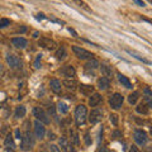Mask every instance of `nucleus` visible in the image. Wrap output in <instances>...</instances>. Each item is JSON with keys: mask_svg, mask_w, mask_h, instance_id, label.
<instances>
[{"mask_svg": "<svg viewBox=\"0 0 152 152\" xmlns=\"http://www.w3.org/2000/svg\"><path fill=\"white\" fill-rule=\"evenodd\" d=\"M22 145H20V148L23 151H29L33 148L34 146V137L32 136V133L29 129H27L24 132V134H22Z\"/></svg>", "mask_w": 152, "mask_h": 152, "instance_id": "obj_1", "label": "nucleus"}, {"mask_svg": "<svg viewBox=\"0 0 152 152\" xmlns=\"http://www.w3.org/2000/svg\"><path fill=\"white\" fill-rule=\"evenodd\" d=\"M86 117H88V109L85 105H77L76 107V110H75V119H76V123L79 126H81L85 123L86 121Z\"/></svg>", "mask_w": 152, "mask_h": 152, "instance_id": "obj_2", "label": "nucleus"}, {"mask_svg": "<svg viewBox=\"0 0 152 152\" xmlns=\"http://www.w3.org/2000/svg\"><path fill=\"white\" fill-rule=\"evenodd\" d=\"M33 115H34L36 119L38 122H41L42 124H48V123H50L48 115H47V113L41 107H36L34 109H33Z\"/></svg>", "mask_w": 152, "mask_h": 152, "instance_id": "obj_3", "label": "nucleus"}, {"mask_svg": "<svg viewBox=\"0 0 152 152\" xmlns=\"http://www.w3.org/2000/svg\"><path fill=\"white\" fill-rule=\"evenodd\" d=\"M72 51L75 52V55L77 56L80 60H90V58H93V56H94L91 52H89L85 48H81V47H77V46H74Z\"/></svg>", "mask_w": 152, "mask_h": 152, "instance_id": "obj_4", "label": "nucleus"}, {"mask_svg": "<svg viewBox=\"0 0 152 152\" xmlns=\"http://www.w3.org/2000/svg\"><path fill=\"white\" fill-rule=\"evenodd\" d=\"M147 140H148V137H147V133L145 131H142V129L134 131V141L137 142V145L145 146L147 143Z\"/></svg>", "mask_w": 152, "mask_h": 152, "instance_id": "obj_5", "label": "nucleus"}, {"mask_svg": "<svg viewBox=\"0 0 152 152\" xmlns=\"http://www.w3.org/2000/svg\"><path fill=\"white\" fill-rule=\"evenodd\" d=\"M109 104L113 109H119L123 104V96L119 94V93H115L112 95V98L109 99Z\"/></svg>", "mask_w": 152, "mask_h": 152, "instance_id": "obj_6", "label": "nucleus"}, {"mask_svg": "<svg viewBox=\"0 0 152 152\" xmlns=\"http://www.w3.org/2000/svg\"><path fill=\"white\" fill-rule=\"evenodd\" d=\"M103 118V110L100 109H94V110L90 112V115H89V122L91 123V124H96L102 121Z\"/></svg>", "mask_w": 152, "mask_h": 152, "instance_id": "obj_7", "label": "nucleus"}, {"mask_svg": "<svg viewBox=\"0 0 152 152\" xmlns=\"http://www.w3.org/2000/svg\"><path fill=\"white\" fill-rule=\"evenodd\" d=\"M7 62L9 66H10V69H19L20 67V60L13 53L7 55Z\"/></svg>", "mask_w": 152, "mask_h": 152, "instance_id": "obj_8", "label": "nucleus"}, {"mask_svg": "<svg viewBox=\"0 0 152 152\" xmlns=\"http://www.w3.org/2000/svg\"><path fill=\"white\" fill-rule=\"evenodd\" d=\"M38 43H39L41 47H43V48H47V50H55L56 47H57V43H56L55 41L50 39V38H46V37H42Z\"/></svg>", "mask_w": 152, "mask_h": 152, "instance_id": "obj_9", "label": "nucleus"}, {"mask_svg": "<svg viewBox=\"0 0 152 152\" xmlns=\"http://www.w3.org/2000/svg\"><path fill=\"white\" fill-rule=\"evenodd\" d=\"M34 132H36V137L38 140H42L46 134V128L43 127V124H42L41 122L36 121L34 122Z\"/></svg>", "mask_w": 152, "mask_h": 152, "instance_id": "obj_10", "label": "nucleus"}, {"mask_svg": "<svg viewBox=\"0 0 152 152\" xmlns=\"http://www.w3.org/2000/svg\"><path fill=\"white\" fill-rule=\"evenodd\" d=\"M12 43H13V46H15L17 48H26L28 42L26 38H23V37H15L12 39Z\"/></svg>", "mask_w": 152, "mask_h": 152, "instance_id": "obj_11", "label": "nucleus"}, {"mask_svg": "<svg viewBox=\"0 0 152 152\" xmlns=\"http://www.w3.org/2000/svg\"><path fill=\"white\" fill-rule=\"evenodd\" d=\"M61 74H62L64 76H67V77H74L76 71H75V69L72 67V66L67 65V66H64V67L61 69Z\"/></svg>", "mask_w": 152, "mask_h": 152, "instance_id": "obj_12", "label": "nucleus"}, {"mask_svg": "<svg viewBox=\"0 0 152 152\" xmlns=\"http://www.w3.org/2000/svg\"><path fill=\"white\" fill-rule=\"evenodd\" d=\"M50 86H51V90L53 93H56V94H60L61 93V83H60V80L52 79L51 81H50Z\"/></svg>", "mask_w": 152, "mask_h": 152, "instance_id": "obj_13", "label": "nucleus"}, {"mask_svg": "<svg viewBox=\"0 0 152 152\" xmlns=\"http://www.w3.org/2000/svg\"><path fill=\"white\" fill-rule=\"evenodd\" d=\"M100 102H102V96L98 93H94L93 95H90V99H89L90 107H96Z\"/></svg>", "mask_w": 152, "mask_h": 152, "instance_id": "obj_14", "label": "nucleus"}, {"mask_svg": "<svg viewBox=\"0 0 152 152\" xmlns=\"http://www.w3.org/2000/svg\"><path fill=\"white\" fill-rule=\"evenodd\" d=\"M118 80H119V83H121L124 88H127V89H131V88H132V83L129 81V79H128L127 76L122 75V74H118Z\"/></svg>", "mask_w": 152, "mask_h": 152, "instance_id": "obj_15", "label": "nucleus"}, {"mask_svg": "<svg viewBox=\"0 0 152 152\" xmlns=\"http://www.w3.org/2000/svg\"><path fill=\"white\" fill-rule=\"evenodd\" d=\"M5 146H7V150L8 151H13L14 148H15V143H14V140H13V136L12 134H8L7 138H5Z\"/></svg>", "mask_w": 152, "mask_h": 152, "instance_id": "obj_16", "label": "nucleus"}, {"mask_svg": "<svg viewBox=\"0 0 152 152\" xmlns=\"http://www.w3.org/2000/svg\"><path fill=\"white\" fill-rule=\"evenodd\" d=\"M98 88L100 90H107L109 88V79L107 77H100L98 80Z\"/></svg>", "mask_w": 152, "mask_h": 152, "instance_id": "obj_17", "label": "nucleus"}, {"mask_svg": "<svg viewBox=\"0 0 152 152\" xmlns=\"http://www.w3.org/2000/svg\"><path fill=\"white\" fill-rule=\"evenodd\" d=\"M100 66V70H102V74L104 76H107V79L108 77H110L112 76V69H110V66H108V65H99Z\"/></svg>", "mask_w": 152, "mask_h": 152, "instance_id": "obj_18", "label": "nucleus"}, {"mask_svg": "<svg viewBox=\"0 0 152 152\" xmlns=\"http://www.w3.org/2000/svg\"><path fill=\"white\" fill-rule=\"evenodd\" d=\"M60 146H61V148H62L65 152H67L70 150V145H69V141L65 138V137H61L60 138Z\"/></svg>", "mask_w": 152, "mask_h": 152, "instance_id": "obj_19", "label": "nucleus"}, {"mask_svg": "<svg viewBox=\"0 0 152 152\" xmlns=\"http://www.w3.org/2000/svg\"><path fill=\"white\" fill-rule=\"evenodd\" d=\"M66 56H67V52H66L65 47H61V48L56 52V58L57 60H64Z\"/></svg>", "mask_w": 152, "mask_h": 152, "instance_id": "obj_20", "label": "nucleus"}, {"mask_svg": "<svg viewBox=\"0 0 152 152\" xmlns=\"http://www.w3.org/2000/svg\"><path fill=\"white\" fill-rule=\"evenodd\" d=\"M64 85H65V86L69 90H75V88H76V81H75V80L66 79L65 81H64Z\"/></svg>", "mask_w": 152, "mask_h": 152, "instance_id": "obj_21", "label": "nucleus"}, {"mask_svg": "<svg viewBox=\"0 0 152 152\" xmlns=\"http://www.w3.org/2000/svg\"><path fill=\"white\" fill-rule=\"evenodd\" d=\"M80 91H81L84 95H91L93 86H90V85H81V88H80Z\"/></svg>", "mask_w": 152, "mask_h": 152, "instance_id": "obj_22", "label": "nucleus"}, {"mask_svg": "<svg viewBox=\"0 0 152 152\" xmlns=\"http://www.w3.org/2000/svg\"><path fill=\"white\" fill-rule=\"evenodd\" d=\"M138 98H140V94L137 91H134V93H132V94L128 95V102H129L131 104H136L137 100H138Z\"/></svg>", "mask_w": 152, "mask_h": 152, "instance_id": "obj_23", "label": "nucleus"}, {"mask_svg": "<svg viewBox=\"0 0 152 152\" xmlns=\"http://www.w3.org/2000/svg\"><path fill=\"white\" fill-rule=\"evenodd\" d=\"M26 107H23V105H20V107H18L17 108V110H15V118H22V117H24L26 115Z\"/></svg>", "mask_w": 152, "mask_h": 152, "instance_id": "obj_24", "label": "nucleus"}, {"mask_svg": "<svg viewBox=\"0 0 152 152\" xmlns=\"http://www.w3.org/2000/svg\"><path fill=\"white\" fill-rule=\"evenodd\" d=\"M127 52H128V53H131V55H133V56L136 57V58H138L140 61H143V62H146V64H150V61H148V60H146L143 56H141L140 53H137V52L131 51V50H127Z\"/></svg>", "mask_w": 152, "mask_h": 152, "instance_id": "obj_25", "label": "nucleus"}, {"mask_svg": "<svg viewBox=\"0 0 152 152\" xmlns=\"http://www.w3.org/2000/svg\"><path fill=\"white\" fill-rule=\"evenodd\" d=\"M136 110L141 114H147L148 113V105H146V104H140V105L136 108Z\"/></svg>", "mask_w": 152, "mask_h": 152, "instance_id": "obj_26", "label": "nucleus"}, {"mask_svg": "<svg viewBox=\"0 0 152 152\" xmlns=\"http://www.w3.org/2000/svg\"><path fill=\"white\" fill-rule=\"evenodd\" d=\"M152 95H151V90L148 88H146L145 89V100L147 102V104H148V107L151 105V103H152Z\"/></svg>", "mask_w": 152, "mask_h": 152, "instance_id": "obj_27", "label": "nucleus"}, {"mask_svg": "<svg viewBox=\"0 0 152 152\" xmlns=\"http://www.w3.org/2000/svg\"><path fill=\"white\" fill-rule=\"evenodd\" d=\"M98 66H99V62L96 60H90L89 62L85 65V67H86V69H96Z\"/></svg>", "mask_w": 152, "mask_h": 152, "instance_id": "obj_28", "label": "nucleus"}, {"mask_svg": "<svg viewBox=\"0 0 152 152\" xmlns=\"http://www.w3.org/2000/svg\"><path fill=\"white\" fill-rule=\"evenodd\" d=\"M58 112L61 114H66L69 112V107H67V104H65V103H60L58 104Z\"/></svg>", "mask_w": 152, "mask_h": 152, "instance_id": "obj_29", "label": "nucleus"}, {"mask_svg": "<svg viewBox=\"0 0 152 152\" xmlns=\"http://www.w3.org/2000/svg\"><path fill=\"white\" fill-rule=\"evenodd\" d=\"M8 26H10V20L7 18H1L0 19V28H5Z\"/></svg>", "mask_w": 152, "mask_h": 152, "instance_id": "obj_30", "label": "nucleus"}, {"mask_svg": "<svg viewBox=\"0 0 152 152\" xmlns=\"http://www.w3.org/2000/svg\"><path fill=\"white\" fill-rule=\"evenodd\" d=\"M110 122L114 126H118V115L117 114H110Z\"/></svg>", "mask_w": 152, "mask_h": 152, "instance_id": "obj_31", "label": "nucleus"}, {"mask_svg": "<svg viewBox=\"0 0 152 152\" xmlns=\"http://www.w3.org/2000/svg\"><path fill=\"white\" fill-rule=\"evenodd\" d=\"M41 55H38L37 56V58H36V61H34V69H39L41 66H39V61H41Z\"/></svg>", "mask_w": 152, "mask_h": 152, "instance_id": "obj_32", "label": "nucleus"}, {"mask_svg": "<svg viewBox=\"0 0 152 152\" xmlns=\"http://www.w3.org/2000/svg\"><path fill=\"white\" fill-rule=\"evenodd\" d=\"M50 148H51V152H61V150H60L56 145H51V146H50Z\"/></svg>", "mask_w": 152, "mask_h": 152, "instance_id": "obj_33", "label": "nucleus"}, {"mask_svg": "<svg viewBox=\"0 0 152 152\" xmlns=\"http://www.w3.org/2000/svg\"><path fill=\"white\" fill-rule=\"evenodd\" d=\"M122 136V133L119 132V131H115V132H113V138L115 140V138H118V137H121Z\"/></svg>", "mask_w": 152, "mask_h": 152, "instance_id": "obj_34", "label": "nucleus"}, {"mask_svg": "<svg viewBox=\"0 0 152 152\" xmlns=\"http://www.w3.org/2000/svg\"><path fill=\"white\" fill-rule=\"evenodd\" d=\"M15 136H17V138L18 140H22V133L19 129H15Z\"/></svg>", "mask_w": 152, "mask_h": 152, "instance_id": "obj_35", "label": "nucleus"}, {"mask_svg": "<svg viewBox=\"0 0 152 152\" xmlns=\"http://www.w3.org/2000/svg\"><path fill=\"white\" fill-rule=\"evenodd\" d=\"M128 152H138V148H137L136 146H132L131 148H129V151H128Z\"/></svg>", "mask_w": 152, "mask_h": 152, "instance_id": "obj_36", "label": "nucleus"}, {"mask_svg": "<svg viewBox=\"0 0 152 152\" xmlns=\"http://www.w3.org/2000/svg\"><path fill=\"white\" fill-rule=\"evenodd\" d=\"M99 152H110V151H109L108 148H107V147H100V148H99Z\"/></svg>", "mask_w": 152, "mask_h": 152, "instance_id": "obj_37", "label": "nucleus"}, {"mask_svg": "<svg viewBox=\"0 0 152 152\" xmlns=\"http://www.w3.org/2000/svg\"><path fill=\"white\" fill-rule=\"evenodd\" d=\"M36 19H38V20H41V19H45V15H43V14H37Z\"/></svg>", "mask_w": 152, "mask_h": 152, "instance_id": "obj_38", "label": "nucleus"}, {"mask_svg": "<svg viewBox=\"0 0 152 152\" xmlns=\"http://www.w3.org/2000/svg\"><path fill=\"white\" fill-rule=\"evenodd\" d=\"M48 138H50V140H55V138H56L55 133H52V132H50V133H48Z\"/></svg>", "mask_w": 152, "mask_h": 152, "instance_id": "obj_39", "label": "nucleus"}, {"mask_svg": "<svg viewBox=\"0 0 152 152\" xmlns=\"http://www.w3.org/2000/svg\"><path fill=\"white\" fill-rule=\"evenodd\" d=\"M134 3H136V4H138L140 7H145V3H143V1H140V0H136Z\"/></svg>", "mask_w": 152, "mask_h": 152, "instance_id": "obj_40", "label": "nucleus"}, {"mask_svg": "<svg viewBox=\"0 0 152 152\" xmlns=\"http://www.w3.org/2000/svg\"><path fill=\"white\" fill-rule=\"evenodd\" d=\"M85 140H86V145H90V143H91V142H90V138H89V134L85 136Z\"/></svg>", "mask_w": 152, "mask_h": 152, "instance_id": "obj_41", "label": "nucleus"}, {"mask_svg": "<svg viewBox=\"0 0 152 152\" xmlns=\"http://www.w3.org/2000/svg\"><path fill=\"white\" fill-rule=\"evenodd\" d=\"M69 31H70L71 33H72V34H74V36H77V34H76V32H75L74 29H71V28H70V29H69Z\"/></svg>", "mask_w": 152, "mask_h": 152, "instance_id": "obj_42", "label": "nucleus"}, {"mask_svg": "<svg viewBox=\"0 0 152 152\" xmlns=\"http://www.w3.org/2000/svg\"><path fill=\"white\" fill-rule=\"evenodd\" d=\"M67 152H76V151H75V150H74V148H72V147H70V150H69V151H67Z\"/></svg>", "mask_w": 152, "mask_h": 152, "instance_id": "obj_43", "label": "nucleus"}, {"mask_svg": "<svg viewBox=\"0 0 152 152\" xmlns=\"http://www.w3.org/2000/svg\"><path fill=\"white\" fill-rule=\"evenodd\" d=\"M3 71V66H1V64H0V72Z\"/></svg>", "mask_w": 152, "mask_h": 152, "instance_id": "obj_44", "label": "nucleus"}, {"mask_svg": "<svg viewBox=\"0 0 152 152\" xmlns=\"http://www.w3.org/2000/svg\"><path fill=\"white\" fill-rule=\"evenodd\" d=\"M42 152H46V151H42Z\"/></svg>", "mask_w": 152, "mask_h": 152, "instance_id": "obj_45", "label": "nucleus"}]
</instances>
